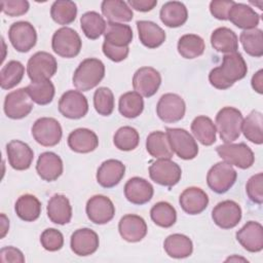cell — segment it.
I'll list each match as a JSON object with an SVG mask.
<instances>
[{"label": "cell", "mask_w": 263, "mask_h": 263, "mask_svg": "<svg viewBox=\"0 0 263 263\" xmlns=\"http://www.w3.org/2000/svg\"><path fill=\"white\" fill-rule=\"evenodd\" d=\"M46 210L49 220L54 224L65 225L71 221L72 206L68 197L63 194H54L51 196Z\"/></svg>", "instance_id": "83f0119b"}, {"label": "cell", "mask_w": 263, "mask_h": 263, "mask_svg": "<svg viewBox=\"0 0 263 263\" xmlns=\"http://www.w3.org/2000/svg\"><path fill=\"white\" fill-rule=\"evenodd\" d=\"M58 70L55 58L46 51H37L28 61L27 74L32 82L50 80Z\"/></svg>", "instance_id": "5b68a950"}, {"label": "cell", "mask_w": 263, "mask_h": 263, "mask_svg": "<svg viewBox=\"0 0 263 263\" xmlns=\"http://www.w3.org/2000/svg\"><path fill=\"white\" fill-rule=\"evenodd\" d=\"M191 132L195 139L204 146H211L216 142L217 128L213 120L208 116H197L191 123Z\"/></svg>", "instance_id": "e575fe53"}, {"label": "cell", "mask_w": 263, "mask_h": 263, "mask_svg": "<svg viewBox=\"0 0 263 263\" xmlns=\"http://www.w3.org/2000/svg\"><path fill=\"white\" fill-rule=\"evenodd\" d=\"M248 72V66L239 52L225 53L222 64L211 70L210 83L218 89H227L234 82L242 79Z\"/></svg>", "instance_id": "6da1fadb"}, {"label": "cell", "mask_w": 263, "mask_h": 263, "mask_svg": "<svg viewBox=\"0 0 263 263\" xmlns=\"http://www.w3.org/2000/svg\"><path fill=\"white\" fill-rule=\"evenodd\" d=\"M186 112L184 100L177 93H164L160 97L156 113L160 120L165 123H174L183 119Z\"/></svg>", "instance_id": "7c38bea8"}, {"label": "cell", "mask_w": 263, "mask_h": 263, "mask_svg": "<svg viewBox=\"0 0 263 263\" xmlns=\"http://www.w3.org/2000/svg\"><path fill=\"white\" fill-rule=\"evenodd\" d=\"M133 30L128 25L108 22L104 33L105 42L119 47L128 46L133 41Z\"/></svg>", "instance_id": "d590c367"}, {"label": "cell", "mask_w": 263, "mask_h": 263, "mask_svg": "<svg viewBox=\"0 0 263 263\" xmlns=\"http://www.w3.org/2000/svg\"><path fill=\"white\" fill-rule=\"evenodd\" d=\"M8 38L14 49L20 52H28L36 44L37 33L31 23L21 21L9 27Z\"/></svg>", "instance_id": "8fae6325"}, {"label": "cell", "mask_w": 263, "mask_h": 263, "mask_svg": "<svg viewBox=\"0 0 263 263\" xmlns=\"http://www.w3.org/2000/svg\"><path fill=\"white\" fill-rule=\"evenodd\" d=\"M26 90L32 101L41 106L51 103L55 93L54 85L50 80L31 82L26 87Z\"/></svg>", "instance_id": "bcb514c9"}, {"label": "cell", "mask_w": 263, "mask_h": 263, "mask_svg": "<svg viewBox=\"0 0 263 263\" xmlns=\"http://www.w3.org/2000/svg\"><path fill=\"white\" fill-rule=\"evenodd\" d=\"M178 52L184 59H195L201 55L205 49L203 39L196 34H185L178 41Z\"/></svg>", "instance_id": "ab89813d"}, {"label": "cell", "mask_w": 263, "mask_h": 263, "mask_svg": "<svg viewBox=\"0 0 263 263\" xmlns=\"http://www.w3.org/2000/svg\"><path fill=\"white\" fill-rule=\"evenodd\" d=\"M32 136L38 144L44 147H52L61 142L63 130L57 119L52 117H41L34 122Z\"/></svg>", "instance_id": "9c48e42d"}, {"label": "cell", "mask_w": 263, "mask_h": 263, "mask_svg": "<svg viewBox=\"0 0 263 263\" xmlns=\"http://www.w3.org/2000/svg\"><path fill=\"white\" fill-rule=\"evenodd\" d=\"M0 261L3 263L12 262V263H24L25 257L24 254L14 247H5L0 251Z\"/></svg>", "instance_id": "11a10c76"}, {"label": "cell", "mask_w": 263, "mask_h": 263, "mask_svg": "<svg viewBox=\"0 0 263 263\" xmlns=\"http://www.w3.org/2000/svg\"><path fill=\"white\" fill-rule=\"evenodd\" d=\"M105 76L104 63L96 58L83 60L73 74V84L78 90L87 91L96 87Z\"/></svg>", "instance_id": "7a4b0ae2"}, {"label": "cell", "mask_w": 263, "mask_h": 263, "mask_svg": "<svg viewBox=\"0 0 263 263\" xmlns=\"http://www.w3.org/2000/svg\"><path fill=\"white\" fill-rule=\"evenodd\" d=\"M137 29L141 43L148 48H156L165 41V32L151 21H138Z\"/></svg>", "instance_id": "f546056e"}, {"label": "cell", "mask_w": 263, "mask_h": 263, "mask_svg": "<svg viewBox=\"0 0 263 263\" xmlns=\"http://www.w3.org/2000/svg\"><path fill=\"white\" fill-rule=\"evenodd\" d=\"M237 178L236 171L226 161L214 164L208 172L206 183L215 193L223 194L227 192L235 183Z\"/></svg>", "instance_id": "52a82bcc"}, {"label": "cell", "mask_w": 263, "mask_h": 263, "mask_svg": "<svg viewBox=\"0 0 263 263\" xmlns=\"http://www.w3.org/2000/svg\"><path fill=\"white\" fill-rule=\"evenodd\" d=\"M159 17L166 27L178 28L187 22L188 10L180 1H168L160 8Z\"/></svg>", "instance_id": "f1b7e54d"}, {"label": "cell", "mask_w": 263, "mask_h": 263, "mask_svg": "<svg viewBox=\"0 0 263 263\" xmlns=\"http://www.w3.org/2000/svg\"><path fill=\"white\" fill-rule=\"evenodd\" d=\"M153 193V186L147 180L140 177L130 178L124 185L126 199L137 205H142L150 201Z\"/></svg>", "instance_id": "7402d4cb"}, {"label": "cell", "mask_w": 263, "mask_h": 263, "mask_svg": "<svg viewBox=\"0 0 263 263\" xmlns=\"http://www.w3.org/2000/svg\"><path fill=\"white\" fill-rule=\"evenodd\" d=\"M179 202L185 213L189 215H198L206 209L209 197L201 188L188 187L181 193Z\"/></svg>", "instance_id": "cb8c5ba5"}, {"label": "cell", "mask_w": 263, "mask_h": 263, "mask_svg": "<svg viewBox=\"0 0 263 263\" xmlns=\"http://www.w3.org/2000/svg\"><path fill=\"white\" fill-rule=\"evenodd\" d=\"M41 246L49 252H55L63 248L64 236L61 231L55 228H47L40 235Z\"/></svg>", "instance_id": "681fc988"}, {"label": "cell", "mask_w": 263, "mask_h": 263, "mask_svg": "<svg viewBox=\"0 0 263 263\" xmlns=\"http://www.w3.org/2000/svg\"><path fill=\"white\" fill-rule=\"evenodd\" d=\"M236 239L240 246L251 253L261 252L263 249V227L259 222L249 221L237 232Z\"/></svg>", "instance_id": "ac0fdd59"}, {"label": "cell", "mask_w": 263, "mask_h": 263, "mask_svg": "<svg viewBox=\"0 0 263 263\" xmlns=\"http://www.w3.org/2000/svg\"><path fill=\"white\" fill-rule=\"evenodd\" d=\"M146 149L148 153L154 158H168L171 159L174 152L168 143L165 133L156 130L148 135L146 139Z\"/></svg>", "instance_id": "8d00e7d4"}, {"label": "cell", "mask_w": 263, "mask_h": 263, "mask_svg": "<svg viewBox=\"0 0 263 263\" xmlns=\"http://www.w3.org/2000/svg\"><path fill=\"white\" fill-rule=\"evenodd\" d=\"M118 110L123 117L136 118L144 110L143 97L137 91H127L120 96Z\"/></svg>", "instance_id": "60d3db41"}, {"label": "cell", "mask_w": 263, "mask_h": 263, "mask_svg": "<svg viewBox=\"0 0 263 263\" xmlns=\"http://www.w3.org/2000/svg\"><path fill=\"white\" fill-rule=\"evenodd\" d=\"M246 191L249 198L253 202L258 204H261L263 202V174L262 173H258L249 179L246 185Z\"/></svg>", "instance_id": "f907efd6"}, {"label": "cell", "mask_w": 263, "mask_h": 263, "mask_svg": "<svg viewBox=\"0 0 263 263\" xmlns=\"http://www.w3.org/2000/svg\"><path fill=\"white\" fill-rule=\"evenodd\" d=\"M211 44L219 52L231 53L238 49L237 35L227 27H220L213 31L211 35Z\"/></svg>", "instance_id": "d6a6232c"}, {"label": "cell", "mask_w": 263, "mask_h": 263, "mask_svg": "<svg viewBox=\"0 0 263 263\" xmlns=\"http://www.w3.org/2000/svg\"><path fill=\"white\" fill-rule=\"evenodd\" d=\"M140 142L138 130L132 126L119 127L113 137L115 147L121 151H132L136 149Z\"/></svg>", "instance_id": "7dc6e473"}, {"label": "cell", "mask_w": 263, "mask_h": 263, "mask_svg": "<svg viewBox=\"0 0 263 263\" xmlns=\"http://www.w3.org/2000/svg\"><path fill=\"white\" fill-rule=\"evenodd\" d=\"M165 134L171 148L177 156L184 160H190L197 156L198 146L189 132L184 128L167 127Z\"/></svg>", "instance_id": "ba28073f"}, {"label": "cell", "mask_w": 263, "mask_h": 263, "mask_svg": "<svg viewBox=\"0 0 263 263\" xmlns=\"http://www.w3.org/2000/svg\"><path fill=\"white\" fill-rule=\"evenodd\" d=\"M149 176L156 184L173 187L181 180L182 170L175 161L168 158H159L149 166Z\"/></svg>", "instance_id": "30bf717a"}, {"label": "cell", "mask_w": 263, "mask_h": 263, "mask_svg": "<svg viewBox=\"0 0 263 263\" xmlns=\"http://www.w3.org/2000/svg\"><path fill=\"white\" fill-rule=\"evenodd\" d=\"M228 20L239 29L250 30L258 26L260 15L251 6L234 2L228 12Z\"/></svg>", "instance_id": "4316f807"}, {"label": "cell", "mask_w": 263, "mask_h": 263, "mask_svg": "<svg viewBox=\"0 0 263 263\" xmlns=\"http://www.w3.org/2000/svg\"><path fill=\"white\" fill-rule=\"evenodd\" d=\"M77 15V6L73 1L58 0L50 7V16L59 25H70Z\"/></svg>", "instance_id": "b9f144b4"}, {"label": "cell", "mask_w": 263, "mask_h": 263, "mask_svg": "<svg viewBox=\"0 0 263 263\" xmlns=\"http://www.w3.org/2000/svg\"><path fill=\"white\" fill-rule=\"evenodd\" d=\"M216 152L224 161L241 170L251 167L255 161L254 152L245 143H225L218 146Z\"/></svg>", "instance_id": "8992f818"}, {"label": "cell", "mask_w": 263, "mask_h": 263, "mask_svg": "<svg viewBox=\"0 0 263 263\" xmlns=\"http://www.w3.org/2000/svg\"><path fill=\"white\" fill-rule=\"evenodd\" d=\"M161 84L159 72L152 67H142L138 69L133 77V87L142 97L150 98L154 96Z\"/></svg>", "instance_id": "9a60e30c"}, {"label": "cell", "mask_w": 263, "mask_h": 263, "mask_svg": "<svg viewBox=\"0 0 263 263\" xmlns=\"http://www.w3.org/2000/svg\"><path fill=\"white\" fill-rule=\"evenodd\" d=\"M33 107V101L25 87L9 92L4 100V112L11 119H22L28 116Z\"/></svg>", "instance_id": "4fadbf2b"}, {"label": "cell", "mask_w": 263, "mask_h": 263, "mask_svg": "<svg viewBox=\"0 0 263 263\" xmlns=\"http://www.w3.org/2000/svg\"><path fill=\"white\" fill-rule=\"evenodd\" d=\"M63 160L62 158L53 152H43L39 155L36 171L39 177L47 182H52L58 180L63 174Z\"/></svg>", "instance_id": "603a6c76"}, {"label": "cell", "mask_w": 263, "mask_h": 263, "mask_svg": "<svg viewBox=\"0 0 263 263\" xmlns=\"http://www.w3.org/2000/svg\"><path fill=\"white\" fill-rule=\"evenodd\" d=\"M212 218L217 226L222 229L235 227L241 219V209L234 200H223L215 205L212 211Z\"/></svg>", "instance_id": "e0dca14e"}, {"label": "cell", "mask_w": 263, "mask_h": 263, "mask_svg": "<svg viewBox=\"0 0 263 263\" xmlns=\"http://www.w3.org/2000/svg\"><path fill=\"white\" fill-rule=\"evenodd\" d=\"M127 4L132 8L138 11L147 12L152 10L157 5V1L156 0H129Z\"/></svg>", "instance_id": "9f6ffc18"}, {"label": "cell", "mask_w": 263, "mask_h": 263, "mask_svg": "<svg viewBox=\"0 0 263 263\" xmlns=\"http://www.w3.org/2000/svg\"><path fill=\"white\" fill-rule=\"evenodd\" d=\"M125 165L117 159L102 162L97 172V181L104 188H112L119 184L124 177Z\"/></svg>", "instance_id": "d4e9b609"}, {"label": "cell", "mask_w": 263, "mask_h": 263, "mask_svg": "<svg viewBox=\"0 0 263 263\" xmlns=\"http://www.w3.org/2000/svg\"><path fill=\"white\" fill-rule=\"evenodd\" d=\"M86 215L88 219L99 225L110 222L115 215V206L112 200L105 195H93L86 202Z\"/></svg>", "instance_id": "2e32d148"}, {"label": "cell", "mask_w": 263, "mask_h": 263, "mask_svg": "<svg viewBox=\"0 0 263 263\" xmlns=\"http://www.w3.org/2000/svg\"><path fill=\"white\" fill-rule=\"evenodd\" d=\"M68 146L77 153H89L99 146V139L95 132L80 127L70 133L68 136Z\"/></svg>", "instance_id": "484cf974"}, {"label": "cell", "mask_w": 263, "mask_h": 263, "mask_svg": "<svg viewBox=\"0 0 263 263\" xmlns=\"http://www.w3.org/2000/svg\"><path fill=\"white\" fill-rule=\"evenodd\" d=\"M263 115L261 112L253 110L243 120L241 132L250 142L261 145L263 143Z\"/></svg>", "instance_id": "74e56055"}, {"label": "cell", "mask_w": 263, "mask_h": 263, "mask_svg": "<svg viewBox=\"0 0 263 263\" xmlns=\"http://www.w3.org/2000/svg\"><path fill=\"white\" fill-rule=\"evenodd\" d=\"M25 67L18 61H10L0 71V86L3 89H10L16 86L23 79Z\"/></svg>", "instance_id": "f6af8a7d"}, {"label": "cell", "mask_w": 263, "mask_h": 263, "mask_svg": "<svg viewBox=\"0 0 263 263\" xmlns=\"http://www.w3.org/2000/svg\"><path fill=\"white\" fill-rule=\"evenodd\" d=\"M165 253L175 259H183L189 257L193 252L192 240L181 233L168 235L163 242Z\"/></svg>", "instance_id": "4dcf8cb0"}, {"label": "cell", "mask_w": 263, "mask_h": 263, "mask_svg": "<svg viewBox=\"0 0 263 263\" xmlns=\"http://www.w3.org/2000/svg\"><path fill=\"white\" fill-rule=\"evenodd\" d=\"M93 106L102 116H109L114 110V96L110 88L102 86L93 93Z\"/></svg>", "instance_id": "c3c4849f"}, {"label": "cell", "mask_w": 263, "mask_h": 263, "mask_svg": "<svg viewBox=\"0 0 263 263\" xmlns=\"http://www.w3.org/2000/svg\"><path fill=\"white\" fill-rule=\"evenodd\" d=\"M99 236L97 232L89 228L75 230L70 239L71 250L77 256L85 257L92 255L99 248Z\"/></svg>", "instance_id": "d6986e66"}, {"label": "cell", "mask_w": 263, "mask_h": 263, "mask_svg": "<svg viewBox=\"0 0 263 263\" xmlns=\"http://www.w3.org/2000/svg\"><path fill=\"white\" fill-rule=\"evenodd\" d=\"M82 41L78 33L69 28L62 27L57 30L51 39V48L60 57L72 59L79 54Z\"/></svg>", "instance_id": "277c9868"}, {"label": "cell", "mask_w": 263, "mask_h": 263, "mask_svg": "<svg viewBox=\"0 0 263 263\" xmlns=\"http://www.w3.org/2000/svg\"><path fill=\"white\" fill-rule=\"evenodd\" d=\"M234 1L232 0H213L210 3V11L214 17L220 21L228 20V12Z\"/></svg>", "instance_id": "f5cc1de1"}, {"label": "cell", "mask_w": 263, "mask_h": 263, "mask_svg": "<svg viewBox=\"0 0 263 263\" xmlns=\"http://www.w3.org/2000/svg\"><path fill=\"white\" fill-rule=\"evenodd\" d=\"M80 26L84 35L91 40L98 39L106 30L104 17L96 11H87L80 17Z\"/></svg>", "instance_id": "f35d334b"}, {"label": "cell", "mask_w": 263, "mask_h": 263, "mask_svg": "<svg viewBox=\"0 0 263 263\" xmlns=\"http://www.w3.org/2000/svg\"><path fill=\"white\" fill-rule=\"evenodd\" d=\"M9 228V220L4 214H1V238H3Z\"/></svg>", "instance_id": "680465c9"}, {"label": "cell", "mask_w": 263, "mask_h": 263, "mask_svg": "<svg viewBox=\"0 0 263 263\" xmlns=\"http://www.w3.org/2000/svg\"><path fill=\"white\" fill-rule=\"evenodd\" d=\"M239 41L245 51L255 58L263 55V32L260 29L243 30L239 35Z\"/></svg>", "instance_id": "7bdbcfd3"}, {"label": "cell", "mask_w": 263, "mask_h": 263, "mask_svg": "<svg viewBox=\"0 0 263 263\" xmlns=\"http://www.w3.org/2000/svg\"><path fill=\"white\" fill-rule=\"evenodd\" d=\"M101 10L111 23H126L134 17L132 8L121 0H104L101 4Z\"/></svg>", "instance_id": "1f68e13d"}, {"label": "cell", "mask_w": 263, "mask_h": 263, "mask_svg": "<svg viewBox=\"0 0 263 263\" xmlns=\"http://www.w3.org/2000/svg\"><path fill=\"white\" fill-rule=\"evenodd\" d=\"M150 217L157 226L170 228L177 221V212L171 203L159 201L151 208Z\"/></svg>", "instance_id": "ee69618b"}, {"label": "cell", "mask_w": 263, "mask_h": 263, "mask_svg": "<svg viewBox=\"0 0 263 263\" xmlns=\"http://www.w3.org/2000/svg\"><path fill=\"white\" fill-rule=\"evenodd\" d=\"M17 217L25 222H33L37 220L41 214V202L32 194L21 195L14 205Z\"/></svg>", "instance_id": "836d02e7"}, {"label": "cell", "mask_w": 263, "mask_h": 263, "mask_svg": "<svg viewBox=\"0 0 263 263\" xmlns=\"http://www.w3.org/2000/svg\"><path fill=\"white\" fill-rule=\"evenodd\" d=\"M6 153L10 166L16 171L28 170L34 158L31 147L20 140L10 141L6 145Z\"/></svg>", "instance_id": "ffe728a7"}, {"label": "cell", "mask_w": 263, "mask_h": 263, "mask_svg": "<svg viewBox=\"0 0 263 263\" xmlns=\"http://www.w3.org/2000/svg\"><path fill=\"white\" fill-rule=\"evenodd\" d=\"M104 54L111 61L115 63H119L123 60H125L128 55L129 52V47L128 46H114L112 44H109L104 41L103 46H102Z\"/></svg>", "instance_id": "db71d44e"}, {"label": "cell", "mask_w": 263, "mask_h": 263, "mask_svg": "<svg viewBox=\"0 0 263 263\" xmlns=\"http://www.w3.org/2000/svg\"><path fill=\"white\" fill-rule=\"evenodd\" d=\"M59 111L69 119L82 118L88 112L87 99L79 90H68L59 101Z\"/></svg>", "instance_id": "5bb4252c"}, {"label": "cell", "mask_w": 263, "mask_h": 263, "mask_svg": "<svg viewBox=\"0 0 263 263\" xmlns=\"http://www.w3.org/2000/svg\"><path fill=\"white\" fill-rule=\"evenodd\" d=\"M234 260H235V261H237V260H241V261L248 262V260H246V259H243V258H239V257L237 258L236 256H233V257H229V258H228L226 261H234Z\"/></svg>", "instance_id": "91938a15"}, {"label": "cell", "mask_w": 263, "mask_h": 263, "mask_svg": "<svg viewBox=\"0 0 263 263\" xmlns=\"http://www.w3.org/2000/svg\"><path fill=\"white\" fill-rule=\"evenodd\" d=\"M242 114L234 107H224L216 115V128L224 143H231L239 138Z\"/></svg>", "instance_id": "3957f363"}, {"label": "cell", "mask_w": 263, "mask_h": 263, "mask_svg": "<svg viewBox=\"0 0 263 263\" xmlns=\"http://www.w3.org/2000/svg\"><path fill=\"white\" fill-rule=\"evenodd\" d=\"M147 224L145 220L134 214L123 216L118 224V231L120 236L128 242H138L142 240L147 234Z\"/></svg>", "instance_id": "44dd1931"}, {"label": "cell", "mask_w": 263, "mask_h": 263, "mask_svg": "<svg viewBox=\"0 0 263 263\" xmlns=\"http://www.w3.org/2000/svg\"><path fill=\"white\" fill-rule=\"evenodd\" d=\"M251 84L255 91H257L260 95L263 93V70L262 69H260L253 75Z\"/></svg>", "instance_id": "6f0895ef"}, {"label": "cell", "mask_w": 263, "mask_h": 263, "mask_svg": "<svg viewBox=\"0 0 263 263\" xmlns=\"http://www.w3.org/2000/svg\"><path fill=\"white\" fill-rule=\"evenodd\" d=\"M30 4L26 0H2L1 10L8 16H21L29 10Z\"/></svg>", "instance_id": "816d5d0a"}]
</instances>
